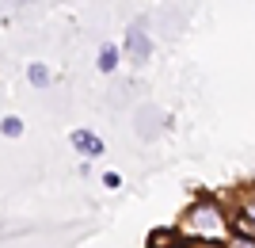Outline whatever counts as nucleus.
I'll list each match as a JSON object with an SVG mask.
<instances>
[{
    "instance_id": "f257e3e1",
    "label": "nucleus",
    "mask_w": 255,
    "mask_h": 248,
    "mask_svg": "<svg viewBox=\"0 0 255 248\" xmlns=\"http://www.w3.org/2000/svg\"><path fill=\"white\" fill-rule=\"evenodd\" d=\"M191 233H198L202 241H225V233H229V226H225V218L221 210L213 203H202V206H194V214H191Z\"/></svg>"
},
{
    "instance_id": "f03ea898",
    "label": "nucleus",
    "mask_w": 255,
    "mask_h": 248,
    "mask_svg": "<svg viewBox=\"0 0 255 248\" xmlns=\"http://www.w3.org/2000/svg\"><path fill=\"white\" fill-rule=\"evenodd\" d=\"M73 149L84 153V157H103V141L96 138V134H88V130H73Z\"/></svg>"
},
{
    "instance_id": "7ed1b4c3",
    "label": "nucleus",
    "mask_w": 255,
    "mask_h": 248,
    "mask_svg": "<svg viewBox=\"0 0 255 248\" xmlns=\"http://www.w3.org/2000/svg\"><path fill=\"white\" fill-rule=\"evenodd\" d=\"M126 50H129V57H133V61H145V57H149V38L133 27V31H129V38H126Z\"/></svg>"
},
{
    "instance_id": "20e7f679",
    "label": "nucleus",
    "mask_w": 255,
    "mask_h": 248,
    "mask_svg": "<svg viewBox=\"0 0 255 248\" xmlns=\"http://www.w3.org/2000/svg\"><path fill=\"white\" fill-rule=\"evenodd\" d=\"M233 233H236V241H255V218L252 214H236L233 218Z\"/></svg>"
},
{
    "instance_id": "39448f33",
    "label": "nucleus",
    "mask_w": 255,
    "mask_h": 248,
    "mask_svg": "<svg viewBox=\"0 0 255 248\" xmlns=\"http://www.w3.org/2000/svg\"><path fill=\"white\" fill-rule=\"evenodd\" d=\"M99 69H103V73H115L118 69V46H99Z\"/></svg>"
},
{
    "instance_id": "423d86ee",
    "label": "nucleus",
    "mask_w": 255,
    "mask_h": 248,
    "mask_svg": "<svg viewBox=\"0 0 255 248\" xmlns=\"http://www.w3.org/2000/svg\"><path fill=\"white\" fill-rule=\"evenodd\" d=\"M171 245H179V233H171V229H156L149 237V248H171Z\"/></svg>"
},
{
    "instance_id": "0eeeda50",
    "label": "nucleus",
    "mask_w": 255,
    "mask_h": 248,
    "mask_svg": "<svg viewBox=\"0 0 255 248\" xmlns=\"http://www.w3.org/2000/svg\"><path fill=\"white\" fill-rule=\"evenodd\" d=\"M27 76H31V84H34V88H46V84H50V69H46V65H38V61L27 69Z\"/></svg>"
},
{
    "instance_id": "6e6552de",
    "label": "nucleus",
    "mask_w": 255,
    "mask_h": 248,
    "mask_svg": "<svg viewBox=\"0 0 255 248\" xmlns=\"http://www.w3.org/2000/svg\"><path fill=\"white\" fill-rule=\"evenodd\" d=\"M0 130H4V134H8V138H19V134H23V122L15 119V115H8V119L0 122Z\"/></svg>"
},
{
    "instance_id": "1a4fd4ad",
    "label": "nucleus",
    "mask_w": 255,
    "mask_h": 248,
    "mask_svg": "<svg viewBox=\"0 0 255 248\" xmlns=\"http://www.w3.org/2000/svg\"><path fill=\"white\" fill-rule=\"evenodd\" d=\"M233 248H255V241H233Z\"/></svg>"
}]
</instances>
